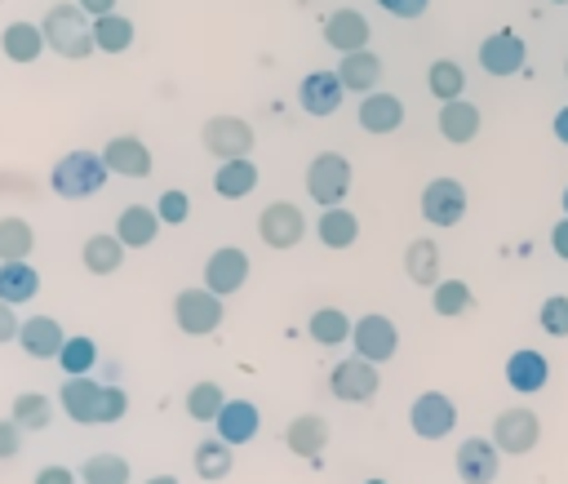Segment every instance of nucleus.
<instances>
[{
	"label": "nucleus",
	"instance_id": "obj_1",
	"mask_svg": "<svg viewBox=\"0 0 568 484\" xmlns=\"http://www.w3.org/2000/svg\"><path fill=\"white\" fill-rule=\"evenodd\" d=\"M58 404L80 426H111V422H120L129 413V395L120 386H111V382H93L89 373L67 377L62 391H58Z\"/></svg>",
	"mask_w": 568,
	"mask_h": 484
},
{
	"label": "nucleus",
	"instance_id": "obj_2",
	"mask_svg": "<svg viewBox=\"0 0 568 484\" xmlns=\"http://www.w3.org/2000/svg\"><path fill=\"white\" fill-rule=\"evenodd\" d=\"M40 31H44V44H49L58 58H71V62H80V58H89V53L98 49V44H93V18H89L80 4H53V9L44 13Z\"/></svg>",
	"mask_w": 568,
	"mask_h": 484
},
{
	"label": "nucleus",
	"instance_id": "obj_3",
	"mask_svg": "<svg viewBox=\"0 0 568 484\" xmlns=\"http://www.w3.org/2000/svg\"><path fill=\"white\" fill-rule=\"evenodd\" d=\"M106 164H102V151H67L53 173H49V186L53 195L62 200H84V195H98L106 186Z\"/></svg>",
	"mask_w": 568,
	"mask_h": 484
},
{
	"label": "nucleus",
	"instance_id": "obj_4",
	"mask_svg": "<svg viewBox=\"0 0 568 484\" xmlns=\"http://www.w3.org/2000/svg\"><path fill=\"white\" fill-rule=\"evenodd\" d=\"M351 160L342 151H320L311 164H306V195L320 204V209H333L346 200L351 191Z\"/></svg>",
	"mask_w": 568,
	"mask_h": 484
},
{
	"label": "nucleus",
	"instance_id": "obj_5",
	"mask_svg": "<svg viewBox=\"0 0 568 484\" xmlns=\"http://www.w3.org/2000/svg\"><path fill=\"white\" fill-rule=\"evenodd\" d=\"M173 320H178V329H182L186 337H204V333H213V329L226 320V311H222V298H217L213 289L191 284V289H182V293L173 298Z\"/></svg>",
	"mask_w": 568,
	"mask_h": 484
},
{
	"label": "nucleus",
	"instance_id": "obj_6",
	"mask_svg": "<svg viewBox=\"0 0 568 484\" xmlns=\"http://www.w3.org/2000/svg\"><path fill=\"white\" fill-rule=\"evenodd\" d=\"M328 391L342 400V404H368L377 391H382V373L373 360H359V355H346L333 364L328 373Z\"/></svg>",
	"mask_w": 568,
	"mask_h": 484
},
{
	"label": "nucleus",
	"instance_id": "obj_7",
	"mask_svg": "<svg viewBox=\"0 0 568 484\" xmlns=\"http://www.w3.org/2000/svg\"><path fill=\"white\" fill-rule=\"evenodd\" d=\"M200 142L217 164L222 160H240V155L253 151V124L240 120V115H209L204 129H200Z\"/></svg>",
	"mask_w": 568,
	"mask_h": 484
},
{
	"label": "nucleus",
	"instance_id": "obj_8",
	"mask_svg": "<svg viewBox=\"0 0 568 484\" xmlns=\"http://www.w3.org/2000/svg\"><path fill=\"white\" fill-rule=\"evenodd\" d=\"M257 235L266 249H297L302 235H306V213L293 204V200H271L262 213H257Z\"/></svg>",
	"mask_w": 568,
	"mask_h": 484
},
{
	"label": "nucleus",
	"instance_id": "obj_9",
	"mask_svg": "<svg viewBox=\"0 0 568 484\" xmlns=\"http://www.w3.org/2000/svg\"><path fill=\"white\" fill-rule=\"evenodd\" d=\"M466 186L457 182V178H430L426 186H422V218L430 222V226H439V231H448V226H457L462 218H466Z\"/></svg>",
	"mask_w": 568,
	"mask_h": 484
},
{
	"label": "nucleus",
	"instance_id": "obj_10",
	"mask_svg": "<svg viewBox=\"0 0 568 484\" xmlns=\"http://www.w3.org/2000/svg\"><path fill=\"white\" fill-rule=\"evenodd\" d=\"M351 342H355V355H359V360L386 364V360H395V351H399V329H395V320H390V315L368 311V315H359V320H355Z\"/></svg>",
	"mask_w": 568,
	"mask_h": 484
},
{
	"label": "nucleus",
	"instance_id": "obj_11",
	"mask_svg": "<svg viewBox=\"0 0 568 484\" xmlns=\"http://www.w3.org/2000/svg\"><path fill=\"white\" fill-rule=\"evenodd\" d=\"M537 440H541V422H537L532 409L515 404V409H501V413L493 417V444H497L501 453L524 457V453L537 448Z\"/></svg>",
	"mask_w": 568,
	"mask_h": 484
},
{
	"label": "nucleus",
	"instance_id": "obj_12",
	"mask_svg": "<svg viewBox=\"0 0 568 484\" xmlns=\"http://www.w3.org/2000/svg\"><path fill=\"white\" fill-rule=\"evenodd\" d=\"M408 426H413V435H422V440H444V435L457 426V404H453V395H444V391H422V395L408 404Z\"/></svg>",
	"mask_w": 568,
	"mask_h": 484
},
{
	"label": "nucleus",
	"instance_id": "obj_13",
	"mask_svg": "<svg viewBox=\"0 0 568 484\" xmlns=\"http://www.w3.org/2000/svg\"><path fill=\"white\" fill-rule=\"evenodd\" d=\"M248 284V253L240 244H222L209 253L204 262V289H213L217 298H231Z\"/></svg>",
	"mask_w": 568,
	"mask_h": 484
},
{
	"label": "nucleus",
	"instance_id": "obj_14",
	"mask_svg": "<svg viewBox=\"0 0 568 484\" xmlns=\"http://www.w3.org/2000/svg\"><path fill=\"white\" fill-rule=\"evenodd\" d=\"M524 62H528V49H524V36H515V31H493V36H484L479 40V67L488 71V75H519L524 71Z\"/></svg>",
	"mask_w": 568,
	"mask_h": 484
},
{
	"label": "nucleus",
	"instance_id": "obj_15",
	"mask_svg": "<svg viewBox=\"0 0 568 484\" xmlns=\"http://www.w3.org/2000/svg\"><path fill=\"white\" fill-rule=\"evenodd\" d=\"M453 462H457L462 484H493L501 471V448L493 444V435H470V440H462Z\"/></svg>",
	"mask_w": 568,
	"mask_h": 484
},
{
	"label": "nucleus",
	"instance_id": "obj_16",
	"mask_svg": "<svg viewBox=\"0 0 568 484\" xmlns=\"http://www.w3.org/2000/svg\"><path fill=\"white\" fill-rule=\"evenodd\" d=\"M342 98H346L342 75L337 71H324V67L320 71H306L302 84H297V102H302L306 115H333L342 107Z\"/></svg>",
	"mask_w": 568,
	"mask_h": 484
},
{
	"label": "nucleus",
	"instance_id": "obj_17",
	"mask_svg": "<svg viewBox=\"0 0 568 484\" xmlns=\"http://www.w3.org/2000/svg\"><path fill=\"white\" fill-rule=\"evenodd\" d=\"M368 40H373V27H368V18L359 13V9H333L328 18H324V44L328 49H337V53H355V49H368Z\"/></svg>",
	"mask_w": 568,
	"mask_h": 484
},
{
	"label": "nucleus",
	"instance_id": "obj_18",
	"mask_svg": "<svg viewBox=\"0 0 568 484\" xmlns=\"http://www.w3.org/2000/svg\"><path fill=\"white\" fill-rule=\"evenodd\" d=\"M355 115H359V129H364V133L386 138V133H395V129L404 124V102H399L395 93L373 89V93H364V98H359Z\"/></svg>",
	"mask_w": 568,
	"mask_h": 484
},
{
	"label": "nucleus",
	"instance_id": "obj_19",
	"mask_svg": "<svg viewBox=\"0 0 568 484\" xmlns=\"http://www.w3.org/2000/svg\"><path fill=\"white\" fill-rule=\"evenodd\" d=\"M546 382H550V364H546L541 351L519 346V351L506 355V386H510L515 395H537Z\"/></svg>",
	"mask_w": 568,
	"mask_h": 484
},
{
	"label": "nucleus",
	"instance_id": "obj_20",
	"mask_svg": "<svg viewBox=\"0 0 568 484\" xmlns=\"http://www.w3.org/2000/svg\"><path fill=\"white\" fill-rule=\"evenodd\" d=\"M102 164H106L115 178H146V173H151V151H146L142 138L120 133V138H111V142L102 147Z\"/></svg>",
	"mask_w": 568,
	"mask_h": 484
},
{
	"label": "nucleus",
	"instance_id": "obj_21",
	"mask_svg": "<svg viewBox=\"0 0 568 484\" xmlns=\"http://www.w3.org/2000/svg\"><path fill=\"white\" fill-rule=\"evenodd\" d=\"M213 431H217V440H226L231 448H235V444H248V440L262 431V413H257L253 400H226L222 413L213 417Z\"/></svg>",
	"mask_w": 568,
	"mask_h": 484
},
{
	"label": "nucleus",
	"instance_id": "obj_22",
	"mask_svg": "<svg viewBox=\"0 0 568 484\" xmlns=\"http://www.w3.org/2000/svg\"><path fill=\"white\" fill-rule=\"evenodd\" d=\"M18 342H22V351L31 360H58L67 333H62V324L53 315H31V320L18 324Z\"/></svg>",
	"mask_w": 568,
	"mask_h": 484
},
{
	"label": "nucleus",
	"instance_id": "obj_23",
	"mask_svg": "<svg viewBox=\"0 0 568 484\" xmlns=\"http://www.w3.org/2000/svg\"><path fill=\"white\" fill-rule=\"evenodd\" d=\"M337 75H342V84H346V93H373L377 84H382V58L373 53V49H355V53H342V62L333 67Z\"/></svg>",
	"mask_w": 568,
	"mask_h": 484
},
{
	"label": "nucleus",
	"instance_id": "obj_24",
	"mask_svg": "<svg viewBox=\"0 0 568 484\" xmlns=\"http://www.w3.org/2000/svg\"><path fill=\"white\" fill-rule=\"evenodd\" d=\"M439 138L444 142H453V147H466V142H475V133H479V107L475 102H466V98H453V102H444L439 107Z\"/></svg>",
	"mask_w": 568,
	"mask_h": 484
},
{
	"label": "nucleus",
	"instance_id": "obj_25",
	"mask_svg": "<svg viewBox=\"0 0 568 484\" xmlns=\"http://www.w3.org/2000/svg\"><path fill=\"white\" fill-rule=\"evenodd\" d=\"M324 444H328V422L320 413H297L284 426V448L297 453V457H320Z\"/></svg>",
	"mask_w": 568,
	"mask_h": 484
},
{
	"label": "nucleus",
	"instance_id": "obj_26",
	"mask_svg": "<svg viewBox=\"0 0 568 484\" xmlns=\"http://www.w3.org/2000/svg\"><path fill=\"white\" fill-rule=\"evenodd\" d=\"M315 235H320V244H324V249H351V244L359 240V218H355V209H346V204L320 209Z\"/></svg>",
	"mask_w": 568,
	"mask_h": 484
},
{
	"label": "nucleus",
	"instance_id": "obj_27",
	"mask_svg": "<svg viewBox=\"0 0 568 484\" xmlns=\"http://www.w3.org/2000/svg\"><path fill=\"white\" fill-rule=\"evenodd\" d=\"M115 235L124 249H146L155 235H160V213L146 209V204H129L120 218H115Z\"/></svg>",
	"mask_w": 568,
	"mask_h": 484
},
{
	"label": "nucleus",
	"instance_id": "obj_28",
	"mask_svg": "<svg viewBox=\"0 0 568 484\" xmlns=\"http://www.w3.org/2000/svg\"><path fill=\"white\" fill-rule=\"evenodd\" d=\"M253 186H257V164H253V155L222 160L217 173H213V191H217L222 200H244Z\"/></svg>",
	"mask_w": 568,
	"mask_h": 484
},
{
	"label": "nucleus",
	"instance_id": "obj_29",
	"mask_svg": "<svg viewBox=\"0 0 568 484\" xmlns=\"http://www.w3.org/2000/svg\"><path fill=\"white\" fill-rule=\"evenodd\" d=\"M40 293V271L18 258V262H0V302L18 306V302H31Z\"/></svg>",
	"mask_w": 568,
	"mask_h": 484
},
{
	"label": "nucleus",
	"instance_id": "obj_30",
	"mask_svg": "<svg viewBox=\"0 0 568 484\" xmlns=\"http://www.w3.org/2000/svg\"><path fill=\"white\" fill-rule=\"evenodd\" d=\"M404 275L413 280V284H422V289H435L444 275H439V244L435 240H413L408 249H404Z\"/></svg>",
	"mask_w": 568,
	"mask_h": 484
},
{
	"label": "nucleus",
	"instance_id": "obj_31",
	"mask_svg": "<svg viewBox=\"0 0 568 484\" xmlns=\"http://www.w3.org/2000/svg\"><path fill=\"white\" fill-rule=\"evenodd\" d=\"M0 49L9 62H36L49 44H44V31L36 22H9L4 36H0Z\"/></svg>",
	"mask_w": 568,
	"mask_h": 484
},
{
	"label": "nucleus",
	"instance_id": "obj_32",
	"mask_svg": "<svg viewBox=\"0 0 568 484\" xmlns=\"http://www.w3.org/2000/svg\"><path fill=\"white\" fill-rule=\"evenodd\" d=\"M351 315L342 311V306H320V311H311V320H306V333H311V342H320V346H342V342H351Z\"/></svg>",
	"mask_w": 568,
	"mask_h": 484
},
{
	"label": "nucleus",
	"instance_id": "obj_33",
	"mask_svg": "<svg viewBox=\"0 0 568 484\" xmlns=\"http://www.w3.org/2000/svg\"><path fill=\"white\" fill-rule=\"evenodd\" d=\"M84 266L93 271V275H111V271H120V262H124V244H120V235L111 231H98V235H89L84 240Z\"/></svg>",
	"mask_w": 568,
	"mask_h": 484
},
{
	"label": "nucleus",
	"instance_id": "obj_34",
	"mask_svg": "<svg viewBox=\"0 0 568 484\" xmlns=\"http://www.w3.org/2000/svg\"><path fill=\"white\" fill-rule=\"evenodd\" d=\"M191 462H195V475H200V480H226L231 466H235V453H231L226 440L213 435V440H200V444H195Z\"/></svg>",
	"mask_w": 568,
	"mask_h": 484
},
{
	"label": "nucleus",
	"instance_id": "obj_35",
	"mask_svg": "<svg viewBox=\"0 0 568 484\" xmlns=\"http://www.w3.org/2000/svg\"><path fill=\"white\" fill-rule=\"evenodd\" d=\"M426 93L439 98V102L462 98V93H466V71H462L453 58H435V62L426 67Z\"/></svg>",
	"mask_w": 568,
	"mask_h": 484
},
{
	"label": "nucleus",
	"instance_id": "obj_36",
	"mask_svg": "<svg viewBox=\"0 0 568 484\" xmlns=\"http://www.w3.org/2000/svg\"><path fill=\"white\" fill-rule=\"evenodd\" d=\"M93 44H98L102 53H124V49L133 44V22H129L124 13H102V18H93Z\"/></svg>",
	"mask_w": 568,
	"mask_h": 484
},
{
	"label": "nucleus",
	"instance_id": "obj_37",
	"mask_svg": "<svg viewBox=\"0 0 568 484\" xmlns=\"http://www.w3.org/2000/svg\"><path fill=\"white\" fill-rule=\"evenodd\" d=\"M36 249V231L27 218H0V262H18L31 258Z\"/></svg>",
	"mask_w": 568,
	"mask_h": 484
},
{
	"label": "nucleus",
	"instance_id": "obj_38",
	"mask_svg": "<svg viewBox=\"0 0 568 484\" xmlns=\"http://www.w3.org/2000/svg\"><path fill=\"white\" fill-rule=\"evenodd\" d=\"M470 302H475V293H470L466 280H439V284L430 289V306H435V315H444V320H457L462 311H470Z\"/></svg>",
	"mask_w": 568,
	"mask_h": 484
},
{
	"label": "nucleus",
	"instance_id": "obj_39",
	"mask_svg": "<svg viewBox=\"0 0 568 484\" xmlns=\"http://www.w3.org/2000/svg\"><path fill=\"white\" fill-rule=\"evenodd\" d=\"M22 431H44L49 422H53V400L49 395H40V391H22L18 400H13V413H9Z\"/></svg>",
	"mask_w": 568,
	"mask_h": 484
},
{
	"label": "nucleus",
	"instance_id": "obj_40",
	"mask_svg": "<svg viewBox=\"0 0 568 484\" xmlns=\"http://www.w3.org/2000/svg\"><path fill=\"white\" fill-rule=\"evenodd\" d=\"M58 364H62V373H67V377L93 373V364H98V342H93V337H84V333L67 337V342H62V351H58Z\"/></svg>",
	"mask_w": 568,
	"mask_h": 484
},
{
	"label": "nucleus",
	"instance_id": "obj_41",
	"mask_svg": "<svg viewBox=\"0 0 568 484\" xmlns=\"http://www.w3.org/2000/svg\"><path fill=\"white\" fill-rule=\"evenodd\" d=\"M222 404H226V391H222L213 377H204V382H195V386L186 391V413H191L195 422H213V417L222 413Z\"/></svg>",
	"mask_w": 568,
	"mask_h": 484
},
{
	"label": "nucleus",
	"instance_id": "obj_42",
	"mask_svg": "<svg viewBox=\"0 0 568 484\" xmlns=\"http://www.w3.org/2000/svg\"><path fill=\"white\" fill-rule=\"evenodd\" d=\"M80 480L84 484H129V462L120 453H93L80 466Z\"/></svg>",
	"mask_w": 568,
	"mask_h": 484
},
{
	"label": "nucleus",
	"instance_id": "obj_43",
	"mask_svg": "<svg viewBox=\"0 0 568 484\" xmlns=\"http://www.w3.org/2000/svg\"><path fill=\"white\" fill-rule=\"evenodd\" d=\"M537 324H541L546 337H568V298L564 293H550L537 306Z\"/></svg>",
	"mask_w": 568,
	"mask_h": 484
},
{
	"label": "nucleus",
	"instance_id": "obj_44",
	"mask_svg": "<svg viewBox=\"0 0 568 484\" xmlns=\"http://www.w3.org/2000/svg\"><path fill=\"white\" fill-rule=\"evenodd\" d=\"M155 213H160V222H169V226H182V222L191 218V195H186V191H178V186H169V191H160V200H155Z\"/></svg>",
	"mask_w": 568,
	"mask_h": 484
},
{
	"label": "nucleus",
	"instance_id": "obj_45",
	"mask_svg": "<svg viewBox=\"0 0 568 484\" xmlns=\"http://www.w3.org/2000/svg\"><path fill=\"white\" fill-rule=\"evenodd\" d=\"M22 453V426L13 422V417H4L0 422V462H9V457H18Z\"/></svg>",
	"mask_w": 568,
	"mask_h": 484
},
{
	"label": "nucleus",
	"instance_id": "obj_46",
	"mask_svg": "<svg viewBox=\"0 0 568 484\" xmlns=\"http://www.w3.org/2000/svg\"><path fill=\"white\" fill-rule=\"evenodd\" d=\"M377 4H382L390 18L413 22V18H422V13H426V4H430V0H377Z\"/></svg>",
	"mask_w": 568,
	"mask_h": 484
},
{
	"label": "nucleus",
	"instance_id": "obj_47",
	"mask_svg": "<svg viewBox=\"0 0 568 484\" xmlns=\"http://www.w3.org/2000/svg\"><path fill=\"white\" fill-rule=\"evenodd\" d=\"M31 484H75V471L71 466H44V471H36Z\"/></svg>",
	"mask_w": 568,
	"mask_h": 484
},
{
	"label": "nucleus",
	"instance_id": "obj_48",
	"mask_svg": "<svg viewBox=\"0 0 568 484\" xmlns=\"http://www.w3.org/2000/svg\"><path fill=\"white\" fill-rule=\"evenodd\" d=\"M13 337H18V311L0 302V342H13Z\"/></svg>",
	"mask_w": 568,
	"mask_h": 484
},
{
	"label": "nucleus",
	"instance_id": "obj_49",
	"mask_svg": "<svg viewBox=\"0 0 568 484\" xmlns=\"http://www.w3.org/2000/svg\"><path fill=\"white\" fill-rule=\"evenodd\" d=\"M550 249H555V258L568 262V218H559V222L550 226Z\"/></svg>",
	"mask_w": 568,
	"mask_h": 484
},
{
	"label": "nucleus",
	"instance_id": "obj_50",
	"mask_svg": "<svg viewBox=\"0 0 568 484\" xmlns=\"http://www.w3.org/2000/svg\"><path fill=\"white\" fill-rule=\"evenodd\" d=\"M89 18H102V13H115V0H75Z\"/></svg>",
	"mask_w": 568,
	"mask_h": 484
},
{
	"label": "nucleus",
	"instance_id": "obj_51",
	"mask_svg": "<svg viewBox=\"0 0 568 484\" xmlns=\"http://www.w3.org/2000/svg\"><path fill=\"white\" fill-rule=\"evenodd\" d=\"M550 129H555V138H559V142L568 147V107H559V111H555V120H550Z\"/></svg>",
	"mask_w": 568,
	"mask_h": 484
},
{
	"label": "nucleus",
	"instance_id": "obj_52",
	"mask_svg": "<svg viewBox=\"0 0 568 484\" xmlns=\"http://www.w3.org/2000/svg\"><path fill=\"white\" fill-rule=\"evenodd\" d=\"M146 484H178V475H151Z\"/></svg>",
	"mask_w": 568,
	"mask_h": 484
},
{
	"label": "nucleus",
	"instance_id": "obj_53",
	"mask_svg": "<svg viewBox=\"0 0 568 484\" xmlns=\"http://www.w3.org/2000/svg\"><path fill=\"white\" fill-rule=\"evenodd\" d=\"M559 204H564V218H568V186H564V195H559Z\"/></svg>",
	"mask_w": 568,
	"mask_h": 484
},
{
	"label": "nucleus",
	"instance_id": "obj_54",
	"mask_svg": "<svg viewBox=\"0 0 568 484\" xmlns=\"http://www.w3.org/2000/svg\"><path fill=\"white\" fill-rule=\"evenodd\" d=\"M364 484H386V480H377V475H373V480H364Z\"/></svg>",
	"mask_w": 568,
	"mask_h": 484
},
{
	"label": "nucleus",
	"instance_id": "obj_55",
	"mask_svg": "<svg viewBox=\"0 0 568 484\" xmlns=\"http://www.w3.org/2000/svg\"><path fill=\"white\" fill-rule=\"evenodd\" d=\"M550 4H568V0H550Z\"/></svg>",
	"mask_w": 568,
	"mask_h": 484
},
{
	"label": "nucleus",
	"instance_id": "obj_56",
	"mask_svg": "<svg viewBox=\"0 0 568 484\" xmlns=\"http://www.w3.org/2000/svg\"><path fill=\"white\" fill-rule=\"evenodd\" d=\"M564 75H568V58H564Z\"/></svg>",
	"mask_w": 568,
	"mask_h": 484
}]
</instances>
